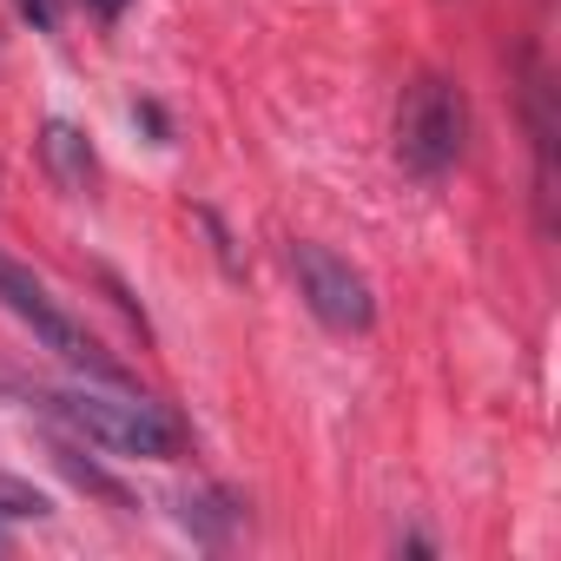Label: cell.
Segmentation results:
<instances>
[{
    "mask_svg": "<svg viewBox=\"0 0 561 561\" xmlns=\"http://www.w3.org/2000/svg\"><path fill=\"white\" fill-rule=\"evenodd\" d=\"M291 271H298V291L311 305V318L337 337H364L377 324V298H370V277L337 257L331 244H291Z\"/></svg>",
    "mask_w": 561,
    "mask_h": 561,
    "instance_id": "cell-4",
    "label": "cell"
},
{
    "mask_svg": "<svg viewBox=\"0 0 561 561\" xmlns=\"http://www.w3.org/2000/svg\"><path fill=\"white\" fill-rule=\"evenodd\" d=\"M469 146V106L443 73H416L397 100V159L410 179H443Z\"/></svg>",
    "mask_w": 561,
    "mask_h": 561,
    "instance_id": "cell-2",
    "label": "cell"
},
{
    "mask_svg": "<svg viewBox=\"0 0 561 561\" xmlns=\"http://www.w3.org/2000/svg\"><path fill=\"white\" fill-rule=\"evenodd\" d=\"M41 159H47V179L60 185V192H93V179H100V159H93V146H87V133L80 126H67V119H47L41 126Z\"/></svg>",
    "mask_w": 561,
    "mask_h": 561,
    "instance_id": "cell-5",
    "label": "cell"
},
{
    "mask_svg": "<svg viewBox=\"0 0 561 561\" xmlns=\"http://www.w3.org/2000/svg\"><path fill=\"white\" fill-rule=\"evenodd\" d=\"M41 410L80 436V443H100V449H119V456H146V462H165L185 449V423L152 403V397H106V390H41Z\"/></svg>",
    "mask_w": 561,
    "mask_h": 561,
    "instance_id": "cell-1",
    "label": "cell"
},
{
    "mask_svg": "<svg viewBox=\"0 0 561 561\" xmlns=\"http://www.w3.org/2000/svg\"><path fill=\"white\" fill-rule=\"evenodd\" d=\"M80 8H87L93 21H106V27H113V21H119V14L133 8V0H80Z\"/></svg>",
    "mask_w": 561,
    "mask_h": 561,
    "instance_id": "cell-9",
    "label": "cell"
},
{
    "mask_svg": "<svg viewBox=\"0 0 561 561\" xmlns=\"http://www.w3.org/2000/svg\"><path fill=\"white\" fill-rule=\"evenodd\" d=\"M14 8H21L41 34H54V27H60V0H14Z\"/></svg>",
    "mask_w": 561,
    "mask_h": 561,
    "instance_id": "cell-8",
    "label": "cell"
},
{
    "mask_svg": "<svg viewBox=\"0 0 561 561\" xmlns=\"http://www.w3.org/2000/svg\"><path fill=\"white\" fill-rule=\"evenodd\" d=\"M0 515H47V502L21 482H0Z\"/></svg>",
    "mask_w": 561,
    "mask_h": 561,
    "instance_id": "cell-7",
    "label": "cell"
},
{
    "mask_svg": "<svg viewBox=\"0 0 561 561\" xmlns=\"http://www.w3.org/2000/svg\"><path fill=\"white\" fill-rule=\"evenodd\" d=\"M0 305H8V311L41 337V351H54L60 364H73V370H87V377H100V383H126V370L100 351V337L41 285L21 257H8V251H0Z\"/></svg>",
    "mask_w": 561,
    "mask_h": 561,
    "instance_id": "cell-3",
    "label": "cell"
},
{
    "mask_svg": "<svg viewBox=\"0 0 561 561\" xmlns=\"http://www.w3.org/2000/svg\"><path fill=\"white\" fill-rule=\"evenodd\" d=\"M0 541H8V535H0Z\"/></svg>",
    "mask_w": 561,
    "mask_h": 561,
    "instance_id": "cell-10",
    "label": "cell"
},
{
    "mask_svg": "<svg viewBox=\"0 0 561 561\" xmlns=\"http://www.w3.org/2000/svg\"><path fill=\"white\" fill-rule=\"evenodd\" d=\"M54 462L87 489V495H100V502H113V508H133V489L119 482V476H106L100 462H87V449H80V436H54Z\"/></svg>",
    "mask_w": 561,
    "mask_h": 561,
    "instance_id": "cell-6",
    "label": "cell"
}]
</instances>
